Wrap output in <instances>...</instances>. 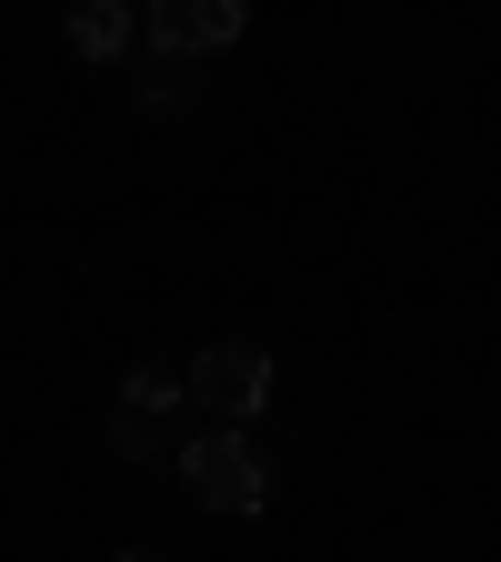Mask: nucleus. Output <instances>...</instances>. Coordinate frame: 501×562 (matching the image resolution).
Returning <instances> with one entry per match:
<instances>
[{
	"instance_id": "6",
	"label": "nucleus",
	"mask_w": 501,
	"mask_h": 562,
	"mask_svg": "<svg viewBox=\"0 0 501 562\" xmlns=\"http://www.w3.org/2000/svg\"><path fill=\"white\" fill-rule=\"evenodd\" d=\"M121 562H171V552H151V542H140V552H121Z\"/></svg>"
},
{
	"instance_id": "2",
	"label": "nucleus",
	"mask_w": 501,
	"mask_h": 562,
	"mask_svg": "<svg viewBox=\"0 0 501 562\" xmlns=\"http://www.w3.org/2000/svg\"><path fill=\"white\" fill-rule=\"evenodd\" d=\"M181 402H201L221 432H241L251 412H271V351L261 341H210L201 362L181 372Z\"/></svg>"
},
{
	"instance_id": "4",
	"label": "nucleus",
	"mask_w": 501,
	"mask_h": 562,
	"mask_svg": "<svg viewBox=\"0 0 501 562\" xmlns=\"http://www.w3.org/2000/svg\"><path fill=\"white\" fill-rule=\"evenodd\" d=\"M130 11H121V0H81V11H70V50H81V60H121L130 50Z\"/></svg>"
},
{
	"instance_id": "5",
	"label": "nucleus",
	"mask_w": 501,
	"mask_h": 562,
	"mask_svg": "<svg viewBox=\"0 0 501 562\" xmlns=\"http://www.w3.org/2000/svg\"><path fill=\"white\" fill-rule=\"evenodd\" d=\"M171 412H181V382H171V372L140 362V372L121 382V422H140V432H171Z\"/></svg>"
},
{
	"instance_id": "1",
	"label": "nucleus",
	"mask_w": 501,
	"mask_h": 562,
	"mask_svg": "<svg viewBox=\"0 0 501 562\" xmlns=\"http://www.w3.org/2000/svg\"><path fill=\"white\" fill-rule=\"evenodd\" d=\"M181 492L201 513H221V522H251L271 503V462L241 432H201V442H181Z\"/></svg>"
},
{
	"instance_id": "3",
	"label": "nucleus",
	"mask_w": 501,
	"mask_h": 562,
	"mask_svg": "<svg viewBox=\"0 0 501 562\" xmlns=\"http://www.w3.org/2000/svg\"><path fill=\"white\" fill-rule=\"evenodd\" d=\"M251 31L241 0H151V21H140V41H151V60H191V50H231Z\"/></svg>"
}]
</instances>
